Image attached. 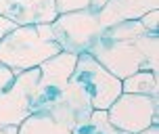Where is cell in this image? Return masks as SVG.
I'll return each mask as SVG.
<instances>
[{
	"label": "cell",
	"instance_id": "1",
	"mask_svg": "<svg viewBox=\"0 0 159 134\" xmlns=\"http://www.w3.org/2000/svg\"><path fill=\"white\" fill-rule=\"evenodd\" d=\"M88 53L119 80L136 71H157L159 34L147 32L138 19L119 21L103 27Z\"/></svg>",
	"mask_w": 159,
	"mask_h": 134
},
{
	"label": "cell",
	"instance_id": "2",
	"mask_svg": "<svg viewBox=\"0 0 159 134\" xmlns=\"http://www.w3.org/2000/svg\"><path fill=\"white\" fill-rule=\"evenodd\" d=\"M61 53V46L52 40L50 23L17 25L0 40V61L13 73L40 67L46 59Z\"/></svg>",
	"mask_w": 159,
	"mask_h": 134
},
{
	"label": "cell",
	"instance_id": "3",
	"mask_svg": "<svg viewBox=\"0 0 159 134\" xmlns=\"http://www.w3.org/2000/svg\"><path fill=\"white\" fill-rule=\"evenodd\" d=\"M50 30H52V40L61 46V50L80 55V53H88V48L101 34L103 25L98 21V13L90 8H82L71 13H61L50 23Z\"/></svg>",
	"mask_w": 159,
	"mask_h": 134
},
{
	"label": "cell",
	"instance_id": "4",
	"mask_svg": "<svg viewBox=\"0 0 159 134\" xmlns=\"http://www.w3.org/2000/svg\"><path fill=\"white\" fill-rule=\"evenodd\" d=\"M71 78L82 84L86 90L92 109L107 111L119 95H121V80L107 71L90 53H80L75 59Z\"/></svg>",
	"mask_w": 159,
	"mask_h": 134
},
{
	"label": "cell",
	"instance_id": "5",
	"mask_svg": "<svg viewBox=\"0 0 159 134\" xmlns=\"http://www.w3.org/2000/svg\"><path fill=\"white\" fill-rule=\"evenodd\" d=\"M107 118L117 130L128 134H136L153 124L159 126V99L147 95L121 92L109 105Z\"/></svg>",
	"mask_w": 159,
	"mask_h": 134
},
{
	"label": "cell",
	"instance_id": "6",
	"mask_svg": "<svg viewBox=\"0 0 159 134\" xmlns=\"http://www.w3.org/2000/svg\"><path fill=\"white\" fill-rule=\"evenodd\" d=\"M75 59H78V55L61 50L59 55L46 59L38 67L40 78H38L36 95H34V101H32V113L50 107L59 96L63 95L67 82L71 80L73 67H75Z\"/></svg>",
	"mask_w": 159,
	"mask_h": 134
},
{
	"label": "cell",
	"instance_id": "7",
	"mask_svg": "<svg viewBox=\"0 0 159 134\" xmlns=\"http://www.w3.org/2000/svg\"><path fill=\"white\" fill-rule=\"evenodd\" d=\"M38 78V67L21 71L4 90H0V124L2 126H19L32 113V101L36 95Z\"/></svg>",
	"mask_w": 159,
	"mask_h": 134
},
{
	"label": "cell",
	"instance_id": "8",
	"mask_svg": "<svg viewBox=\"0 0 159 134\" xmlns=\"http://www.w3.org/2000/svg\"><path fill=\"white\" fill-rule=\"evenodd\" d=\"M75 126V115L61 101L50 107L30 113L19 124V134H71Z\"/></svg>",
	"mask_w": 159,
	"mask_h": 134
},
{
	"label": "cell",
	"instance_id": "9",
	"mask_svg": "<svg viewBox=\"0 0 159 134\" xmlns=\"http://www.w3.org/2000/svg\"><path fill=\"white\" fill-rule=\"evenodd\" d=\"M0 15L15 25L52 23L57 13L55 0H0Z\"/></svg>",
	"mask_w": 159,
	"mask_h": 134
},
{
	"label": "cell",
	"instance_id": "10",
	"mask_svg": "<svg viewBox=\"0 0 159 134\" xmlns=\"http://www.w3.org/2000/svg\"><path fill=\"white\" fill-rule=\"evenodd\" d=\"M153 8H159V0H107L98 11V21L103 27H107L119 21L140 19Z\"/></svg>",
	"mask_w": 159,
	"mask_h": 134
},
{
	"label": "cell",
	"instance_id": "11",
	"mask_svg": "<svg viewBox=\"0 0 159 134\" xmlns=\"http://www.w3.org/2000/svg\"><path fill=\"white\" fill-rule=\"evenodd\" d=\"M121 92L157 96L159 95L157 71H136V73H132V76L124 78L121 80Z\"/></svg>",
	"mask_w": 159,
	"mask_h": 134
},
{
	"label": "cell",
	"instance_id": "12",
	"mask_svg": "<svg viewBox=\"0 0 159 134\" xmlns=\"http://www.w3.org/2000/svg\"><path fill=\"white\" fill-rule=\"evenodd\" d=\"M71 134H128V132H121V130H117L109 122V118H107V111L92 109L90 118L73 126Z\"/></svg>",
	"mask_w": 159,
	"mask_h": 134
},
{
	"label": "cell",
	"instance_id": "13",
	"mask_svg": "<svg viewBox=\"0 0 159 134\" xmlns=\"http://www.w3.org/2000/svg\"><path fill=\"white\" fill-rule=\"evenodd\" d=\"M57 13H71V11H82V8H90V0H55Z\"/></svg>",
	"mask_w": 159,
	"mask_h": 134
},
{
	"label": "cell",
	"instance_id": "14",
	"mask_svg": "<svg viewBox=\"0 0 159 134\" xmlns=\"http://www.w3.org/2000/svg\"><path fill=\"white\" fill-rule=\"evenodd\" d=\"M138 21H140V25H143L147 32L157 34L159 32V8H153V11H149V13H144Z\"/></svg>",
	"mask_w": 159,
	"mask_h": 134
},
{
	"label": "cell",
	"instance_id": "15",
	"mask_svg": "<svg viewBox=\"0 0 159 134\" xmlns=\"http://www.w3.org/2000/svg\"><path fill=\"white\" fill-rule=\"evenodd\" d=\"M13 80H15V73H13L7 65L0 61V90H4V88H7Z\"/></svg>",
	"mask_w": 159,
	"mask_h": 134
},
{
	"label": "cell",
	"instance_id": "16",
	"mask_svg": "<svg viewBox=\"0 0 159 134\" xmlns=\"http://www.w3.org/2000/svg\"><path fill=\"white\" fill-rule=\"evenodd\" d=\"M15 27H17V25L13 23V21H8V19H4V17L0 15V40L4 38V36H7L8 32H13Z\"/></svg>",
	"mask_w": 159,
	"mask_h": 134
},
{
	"label": "cell",
	"instance_id": "17",
	"mask_svg": "<svg viewBox=\"0 0 159 134\" xmlns=\"http://www.w3.org/2000/svg\"><path fill=\"white\" fill-rule=\"evenodd\" d=\"M0 134H19V126H2L0 124Z\"/></svg>",
	"mask_w": 159,
	"mask_h": 134
},
{
	"label": "cell",
	"instance_id": "18",
	"mask_svg": "<svg viewBox=\"0 0 159 134\" xmlns=\"http://www.w3.org/2000/svg\"><path fill=\"white\" fill-rule=\"evenodd\" d=\"M136 134H159V126H157V124H153V126L144 128V130H140V132H136Z\"/></svg>",
	"mask_w": 159,
	"mask_h": 134
}]
</instances>
